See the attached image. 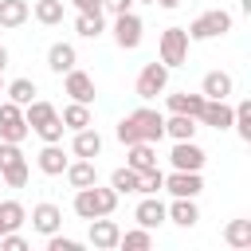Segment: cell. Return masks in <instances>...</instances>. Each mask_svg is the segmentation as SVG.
<instances>
[{
    "label": "cell",
    "instance_id": "26",
    "mask_svg": "<svg viewBox=\"0 0 251 251\" xmlns=\"http://www.w3.org/2000/svg\"><path fill=\"white\" fill-rule=\"evenodd\" d=\"M75 31H78L82 39H98V35L106 31L102 12H78V16H75Z\"/></svg>",
    "mask_w": 251,
    "mask_h": 251
},
{
    "label": "cell",
    "instance_id": "45",
    "mask_svg": "<svg viewBox=\"0 0 251 251\" xmlns=\"http://www.w3.org/2000/svg\"><path fill=\"white\" fill-rule=\"evenodd\" d=\"M0 94H4V75H0Z\"/></svg>",
    "mask_w": 251,
    "mask_h": 251
},
{
    "label": "cell",
    "instance_id": "27",
    "mask_svg": "<svg viewBox=\"0 0 251 251\" xmlns=\"http://www.w3.org/2000/svg\"><path fill=\"white\" fill-rule=\"evenodd\" d=\"M63 126L75 133V129H86V126H94V114H90V106L86 102H71L67 110H63Z\"/></svg>",
    "mask_w": 251,
    "mask_h": 251
},
{
    "label": "cell",
    "instance_id": "33",
    "mask_svg": "<svg viewBox=\"0 0 251 251\" xmlns=\"http://www.w3.org/2000/svg\"><path fill=\"white\" fill-rule=\"evenodd\" d=\"M4 94H8L16 106H27V102H31L39 90H35V82H31V78H12V82L4 86Z\"/></svg>",
    "mask_w": 251,
    "mask_h": 251
},
{
    "label": "cell",
    "instance_id": "38",
    "mask_svg": "<svg viewBox=\"0 0 251 251\" xmlns=\"http://www.w3.org/2000/svg\"><path fill=\"white\" fill-rule=\"evenodd\" d=\"M24 247H27V239L20 231H4L0 235V251H24Z\"/></svg>",
    "mask_w": 251,
    "mask_h": 251
},
{
    "label": "cell",
    "instance_id": "11",
    "mask_svg": "<svg viewBox=\"0 0 251 251\" xmlns=\"http://www.w3.org/2000/svg\"><path fill=\"white\" fill-rule=\"evenodd\" d=\"M35 165H39V173H47V176H63V169L71 165V157L63 153L59 141H43V149L35 153Z\"/></svg>",
    "mask_w": 251,
    "mask_h": 251
},
{
    "label": "cell",
    "instance_id": "4",
    "mask_svg": "<svg viewBox=\"0 0 251 251\" xmlns=\"http://www.w3.org/2000/svg\"><path fill=\"white\" fill-rule=\"evenodd\" d=\"M184 31H188V39H216V35H227V31H231V12H224V8L200 12Z\"/></svg>",
    "mask_w": 251,
    "mask_h": 251
},
{
    "label": "cell",
    "instance_id": "36",
    "mask_svg": "<svg viewBox=\"0 0 251 251\" xmlns=\"http://www.w3.org/2000/svg\"><path fill=\"white\" fill-rule=\"evenodd\" d=\"M110 188H114L118 196H126V192H137V173H133L129 165L114 169V173H110Z\"/></svg>",
    "mask_w": 251,
    "mask_h": 251
},
{
    "label": "cell",
    "instance_id": "15",
    "mask_svg": "<svg viewBox=\"0 0 251 251\" xmlns=\"http://www.w3.org/2000/svg\"><path fill=\"white\" fill-rule=\"evenodd\" d=\"M165 220H173L176 227H192L200 220V208L192 196H173V204H165Z\"/></svg>",
    "mask_w": 251,
    "mask_h": 251
},
{
    "label": "cell",
    "instance_id": "10",
    "mask_svg": "<svg viewBox=\"0 0 251 251\" xmlns=\"http://www.w3.org/2000/svg\"><path fill=\"white\" fill-rule=\"evenodd\" d=\"M63 90L71 94V102H86V106H90L94 94H98V90H94V78H90L86 71H78V67H71V71L63 75Z\"/></svg>",
    "mask_w": 251,
    "mask_h": 251
},
{
    "label": "cell",
    "instance_id": "25",
    "mask_svg": "<svg viewBox=\"0 0 251 251\" xmlns=\"http://www.w3.org/2000/svg\"><path fill=\"white\" fill-rule=\"evenodd\" d=\"M24 220H27V212H24L20 200H0V235L4 231H20Z\"/></svg>",
    "mask_w": 251,
    "mask_h": 251
},
{
    "label": "cell",
    "instance_id": "29",
    "mask_svg": "<svg viewBox=\"0 0 251 251\" xmlns=\"http://www.w3.org/2000/svg\"><path fill=\"white\" fill-rule=\"evenodd\" d=\"M55 118V106L51 102H43V98H31L27 106H24V122L35 129V126H43V122H51Z\"/></svg>",
    "mask_w": 251,
    "mask_h": 251
},
{
    "label": "cell",
    "instance_id": "35",
    "mask_svg": "<svg viewBox=\"0 0 251 251\" xmlns=\"http://www.w3.org/2000/svg\"><path fill=\"white\" fill-rule=\"evenodd\" d=\"M231 126H235V133H239L243 141H251V102H247V98L231 106Z\"/></svg>",
    "mask_w": 251,
    "mask_h": 251
},
{
    "label": "cell",
    "instance_id": "20",
    "mask_svg": "<svg viewBox=\"0 0 251 251\" xmlns=\"http://www.w3.org/2000/svg\"><path fill=\"white\" fill-rule=\"evenodd\" d=\"M126 165H129L133 173L153 169V165H157V145H153V141H133V145H126Z\"/></svg>",
    "mask_w": 251,
    "mask_h": 251
},
{
    "label": "cell",
    "instance_id": "19",
    "mask_svg": "<svg viewBox=\"0 0 251 251\" xmlns=\"http://www.w3.org/2000/svg\"><path fill=\"white\" fill-rule=\"evenodd\" d=\"M63 176L71 180V188H90V184H98V165L86 161V157H78V161H71L63 169Z\"/></svg>",
    "mask_w": 251,
    "mask_h": 251
},
{
    "label": "cell",
    "instance_id": "7",
    "mask_svg": "<svg viewBox=\"0 0 251 251\" xmlns=\"http://www.w3.org/2000/svg\"><path fill=\"white\" fill-rule=\"evenodd\" d=\"M141 31H145V24H141L137 12H122V16H114V43H118L122 51H133V47L141 43Z\"/></svg>",
    "mask_w": 251,
    "mask_h": 251
},
{
    "label": "cell",
    "instance_id": "1",
    "mask_svg": "<svg viewBox=\"0 0 251 251\" xmlns=\"http://www.w3.org/2000/svg\"><path fill=\"white\" fill-rule=\"evenodd\" d=\"M161 137H165V114H157L149 106H137L118 122V141L122 145H133V141H153L157 145Z\"/></svg>",
    "mask_w": 251,
    "mask_h": 251
},
{
    "label": "cell",
    "instance_id": "2",
    "mask_svg": "<svg viewBox=\"0 0 251 251\" xmlns=\"http://www.w3.org/2000/svg\"><path fill=\"white\" fill-rule=\"evenodd\" d=\"M118 200H122V196H118L114 188H98V184H90V188H75V216H78V220L114 216Z\"/></svg>",
    "mask_w": 251,
    "mask_h": 251
},
{
    "label": "cell",
    "instance_id": "6",
    "mask_svg": "<svg viewBox=\"0 0 251 251\" xmlns=\"http://www.w3.org/2000/svg\"><path fill=\"white\" fill-rule=\"evenodd\" d=\"M31 133V126L24 122V106H16L12 98L8 102H0V141H24Z\"/></svg>",
    "mask_w": 251,
    "mask_h": 251
},
{
    "label": "cell",
    "instance_id": "39",
    "mask_svg": "<svg viewBox=\"0 0 251 251\" xmlns=\"http://www.w3.org/2000/svg\"><path fill=\"white\" fill-rule=\"evenodd\" d=\"M47 251H78V239H67V235H47Z\"/></svg>",
    "mask_w": 251,
    "mask_h": 251
},
{
    "label": "cell",
    "instance_id": "14",
    "mask_svg": "<svg viewBox=\"0 0 251 251\" xmlns=\"http://www.w3.org/2000/svg\"><path fill=\"white\" fill-rule=\"evenodd\" d=\"M196 122H204V126H212V129H231V102H227V98H208Z\"/></svg>",
    "mask_w": 251,
    "mask_h": 251
},
{
    "label": "cell",
    "instance_id": "31",
    "mask_svg": "<svg viewBox=\"0 0 251 251\" xmlns=\"http://www.w3.org/2000/svg\"><path fill=\"white\" fill-rule=\"evenodd\" d=\"M224 243H231V247H251V220H231L227 227H224Z\"/></svg>",
    "mask_w": 251,
    "mask_h": 251
},
{
    "label": "cell",
    "instance_id": "40",
    "mask_svg": "<svg viewBox=\"0 0 251 251\" xmlns=\"http://www.w3.org/2000/svg\"><path fill=\"white\" fill-rule=\"evenodd\" d=\"M20 157H24V149H20L16 141H0V169L12 165V161H20Z\"/></svg>",
    "mask_w": 251,
    "mask_h": 251
},
{
    "label": "cell",
    "instance_id": "9",
    "mask_svg": "<svg viewBox=\"0 0 251 251\" xmlns=\"http://www.w3.org/2000/svg\"><path fill=\"white\" fill-rule=\"evenodd\" d=\"M165 192H173V196H200L204 192V176L200 173H188V169H173L169 176H165Z\"/></svg>",
    "mask_w": 251,
    "mask_h": 251
},
{
    "label": "cell",
    "instance_id": "21",
    "mask_svg": "<svg viewBox=\"0 0 251 251\" xmlns=\"http://www.w3.org/2000/svg\"><path fill=\"white\" fill-rule=\"evenodd\" d=\"M231 90H235V78H231L227 71H208L204 82H200V94H204V98H227Z\"/></svg>",
    "mask_w": 251,
    "mask_h": 251
},
{
    "label": "cell",
    "instance_id": "23",
    "mask_svg": "<svg viewBox=\"0 0 251 251\" xmlns=\"http://www.w3.org/2000/svg\"><path fill=\"white\" fill-rule=\"evenodd\" d=\"M27 16H31V4L27 0H0V27L4 31L27 24Z\"/></svg>",
    "mask_w": 251,
    "mask_h": 251
},
{
    "label": "cell",
    "instance_id": "32",
    "mask_svg": "<svg viewBox=\"0 0 251 251\" xmlns=\"http://www.w3.org/2000/svg\"><path fill=\"white\" fill-rule=\"evenodd\" d=\"M31 16H35L39 24H47V27H55V24H63V0H35V8H31Z\"/></svg>",
    "mask_w": 251,
    "mask_h": 251
},
{
    "label": "cell",
    "instance_id": "46",
    "mask_svg": "<svg viewBox=\"0 0 251 251\" xmlns=\"http://www.w3.org/2000/svg\"><path fill=\"white\" fill-rule=\"evenodd\" d=\"M141 4H153V0H141Z\"/></svg>",
    "mask_w": 251,
    "mask_h": 251
},
{
    "label": "cell",
    "instance_id": "37",
    "mask_svg": "<svg viewBox=\"0 0 251 251\" xmlns=\"http://www.w3.org/2000/svg\"><path fill=\"white\" fill-rule=\"evenodd\" d=\"M63 129H67V126H63V118H59V114H55L51 122H43V126H35V133H39L43 141H63Z\"/></svg>",
    "mask_w": 251,
    "mask_h": 251
},
{
    "label": "cell",
    "instance_id": "12",
    "mask_svg": "<svg viewBox=\"0 0 251 251\" xmlns=\"http://www.w3.org/2000/svg\"><path fill=\"white\" fill-rule=\"evenodd\" d=\"M118 235H122V227L110 220V216H98V220H90V247H98V251H114L118 247Z\"/></svg>",
    "mask_w": 251,
    "mask_h": 251
},
{
    "label": "cell",
    "instance_id": "3",
    "mask_svg": "<svg viewBox=\"0 0 251 251\" xmlns=\"http://www.w3.org/2000/svg\"><path fill=\"white\" fill-rule=\"evenodd\" d=\"M188 31L184 27H165L161 31V43H157V59L173 71V67H180V63H188Z\"/></svg>",
    "mask_w": 251,
    "mask_h": 251
},
{
    "label": "cell",
    "instance_id": "41",
    "mask_svg": "<svg viewBox=\"0 0 251 251\" xmlns=\"http://www.w3.org/2000/svg\"><path fill=\"white\" fill-rule=\"evenodd\" d=\"M102 12H110V16H122V12H133V0H102Z\"/></svg>",
    "mask_w": 251,
    "mask_h": 251
},
{
    "label": "cell",
    "instance_id": "17",
    "mask_svg": "<svg viewBox=\"0 0 251 251\" xmlns=\"http://www.w3.org/2000/svg\"><path fill=\"white\" fill-rule=\"evenodd\" d=\"M133 220H137L141 227H149V231H153V227H161V224H165V204H161V192H157V196H141V204L133 208Z\"/></svg>",
    "mask_w": 251,
    "mask_h": 251
},
{
    "label": "cell",
    "instance_id": "34",
    "mask_svg": "<svg viewBox=\"0 0 251 251\" xmlns=\"http://www.w3.org/2000/svg\"><path fill=\"white\" fill-rule=\"evenodd\" d=\"M0 176H4V184H8V188H24V184H27V176H31V169H27V157H20V161L4 165V169H0Z\"/></svg>",
    "mask_w": 251,
    "mask_h": 251
},
{
    "label": "cell",
    "instance_id": "16",
    "mask_svg": "<svg viewBox=\"0 0 251 251\" xmlns=\"http://www.w3.org/2000/svg\"><path fill=\"white\" fill-rule=\"evenodd\" d=\"M204 94H192V90H176V94H165V106H169V114H188V118H200V110H204Z\"/></svg>",
    "mask_w": 251,
    "mask_h": 251
},
{
    "label": "cell",
    "instance_id": "28",
    "mask_svg": "<svg viewBox=\"0 0 251 251\" xmlns=\"http://www.w3.org/2000/svg\"><path fill=\"white\" fill-rule=\"evenodd\" d=\"M118 247H126V251H149V247H153V231L137 224L133 231H122V235H118Z\"/></svg>",
    "mask_w": 251,
    "mask_h": 251
},
{
    "label": "cell",
    "instance_id": "47",
    "mask_svg": "<svg viewBox=\"0 0 251 251\" xmlns=\"http://www.w3.org/2000/svg\"><path fill=\"white\" fill-rule=\"evenodd\" d=\"M0 31H4V27H0Z\"/></svg>",
    "mask_w": 251,
    "mask_h": 251
},
{
    "label": "cell",
    "instance_id": "30",
    "mask_svg": "<svg viewBox=\"0 0 251 251\" xmlns=\"http://www.w3.org/2000/svg\"><path fill=\"white\" fill-rule=\"evenodd\" d=\"M137 192L141 196H157V192H165V173L153 165V169H141L137 173Z\"/></svg>",
    "mask_w": 251,
    "mask_h": 251
},
{
    "label": "cell",
    "instance_id": "43",
    "mask_svg": "<svg viewBox=\"0 0 251 251\" xmlns=\"http://www.w3.org/2000/svg\"><path fill=\"white\" fill-rule=\"evenodd\" d=\"M4 67H8V47L0 43V75H4Z\"/></svg>",
    "mask_w": 251,
    "mask_h": 251
},
{
    "label": "cell",
    "instance_id": "18",
    "mask_svg": "<svg viewBox=\"0 0 251 251\" xmlns=\"http://www.w3.org/2000/svg\"><path fill=\"white\" fill-rule=\"evenodd\" d=\"M71 153H75V157H86V161H94V157L102 153V133H98L94 126H86V129H75Z\"/></svg>",
    "mask_w": 251,
    "mask_h": 251
},
{
    "label": "cell",
    "instance_id": "42",
    "mask_svg": "<svg viewBox=\"0 0 251 251\" xmlns=\"http://www.w3.org/2000/svg\"><path fill=\"white\" fill-rule=\"evenodd\" d=\"M78 12H102V0H71Z\"/></svg>",
    "mask_w": 251,
    "mask_h": 251
},
{
    "label": "cell",
    "instance_id": "24",
    "mask_svg": "<svg viewBox=\"0 0 251 251\" xmlns=\"http://www.w3.org/2000/svg\"><path fill=\"white\" fill-rule=\"evenodd\" d=\"M75 63H78V55H75V43H51V51H47V67H51L55 75H67Z\"/></svg>",
    "mask_w": 251,
    "mask_h": 251
},
{
    "label": "cell",
    "instance_id": "5",
    "mask_svg": "<svg viewBox=\"0 0 251 251\" xmlns=\"http://www.w3.org/2000/svg\"><path fill=\"white\" fill-rule=\"evenodd\" d=\"M133 90H137V98H157V94H165L169 90V67L157 59V63H145L141 67V75H137V82H133Z\"/></svg>",
    "mask_w": 251,
    "mask_h": 251
},
{
    "label": "cell",
    "instance_id": "22",
    "mask_svg": "<svg viewBox=\"0 0 251 251\" xmlns=\"http://www.w3.org/2000/svg\"><path fill=\"white\" fill-rule=\"evenodd\" d=\"M196 129H200V122L188 118V114H169L165 118V137H173V141H192Z\"/></svg>",
    "mask_w": 251,
    "mask_h": 251
},
{
    "label": "cell",
    "instance_id": "44",
    "mask_svg": "<svg viewBox=\"0 0 251 251\" xmlns=\"http://www.w3.org/2000/svg\"><path fill=\"white\" fill-rule=\"evenodd\" d=\"M153 4H161V8H169V12H173V8H180V0H153Z\"/></svg>",
    "mask_w": 251,
    "mask_h": 251
},
{
    "label": "cell",
    "instance_id": "13",
    "mask_svg": "<svg viewBox=\"0 0 251 251\" xmlns=\"http://www.w3.org/2000/svg\"><path fill=\"white\" fill-rule=\"evenodd\" d=\"M31 227H35L39 235H55V231L63 227V212H59V204H51V200L35 204V208H31Z\"/></svg>",
    "mask_w": 251,
    "mask_h": 251
},
{
    "label": "cell",
    "instance_id": "8",
    "mask_svg": "<svg viewBox=\"0 0 251 251\" xmlns=\"http://www.w3.org/2000/svg\"><path fill=\"white\" fill-rule=\"evenodd\" d=\"M169 161H173V169L200 173V169H204V161H208V153H204L196 141H173V153H169Z\"/></svg>",
    "mask_w": 251,
    "mask_h": 251
}]
</instances>
